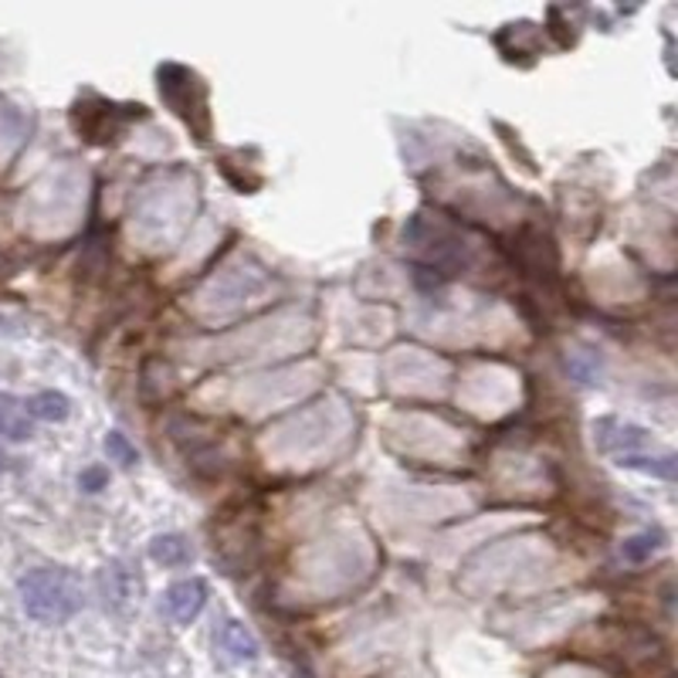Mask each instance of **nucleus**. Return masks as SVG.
<instances>
[{"label":"nucleus","instance_id":"1","mask_svg":"<svg viewBox=\"0 0 678 678\" xmlns=\"http://www.w3.org/2000/svg\"><path fill=\"white\" fill-rule=\"evenodd\" d=\"M21 604L27 618L42 621V624H61L82 608V584L76 574L58 566H42L31 570L18 584Z\"/></svg>","mask_w":678,"mask_h":678},{"label":"nucleus","instance_id":"2","mask_svg":"<svg viewBox=\"0 0 678 678\" xmlns=\"http://www.w3.org/2000/svg\"><path fill=\"white\" fill-rule=\"evenodd\" d=\"M160 95L173 105L176 116H184L187 126H194L204 139L207 133V92L194 71L181 65H163L160 68Z\"/></svg>","mask_w":678,"mask_h":678},{"label":"nucleus","instance_id":"3","mask_svg":"<svg viewBox=\"0 0 678 678\" xmlns=\"http://www.w3.org/2000/svg\"><path fill=\"white\" fill-rule=\"evenodd\" d=\"M207 604V584L200 577H187V581H176L166 587L163 594V608L176 624H191L197 621V614L204 611Z\"/></svg>","mask_w":678,"mask_h":678},{"label":"nucleus","instance_id":"4","mask_svg":"<svg viewBox=\"0 0 678 678\" xmlns=\"http://www.w3.org/2000/svg\"><path fill=\"white\" fill-rule=\"evenodd\" d=\"M218 645H221V652H225L231 662H255V658H258V641H255V634L248 631L241 621H234V618L221 624Z\"/></svg>","mask_w":678,"mask_h":678},{"label":"nucleus","instance_id":"5","mask_svg":"<svg viewBox=\"0 0 678 678\" xmlns=\"http://www.w3.org/2000/svg\"><path fill=\"white\" fill-rule=\"evenodd\" d=\"M0 438L11 441H27L31 438V417L21 401L0 390Z\"/></svg>","mask_w":678,"mask_h":678},{"label":"nucleus","instance_id":"6","mask_svg":"<svg viewBox=\"0 0 678 678\" xmlns=\"http://www.w3.org/2000/svg\"><path fill=\"white\" fill-rule=\"evenodd\" d=\"M150 556H153L160 566L176 570V566H187V563L194 560V547L181 537V532H163V537H157V540L150 543Z\"/></svg>","mask_w":678,"mask_h":678},{"label":"nucleus","instance_id":"7","mask_svg":"<svg viewBox=\"0 0 678 678\" xmlns=\"http://www.w3.org/2000/svg\"><path fill=\"white\" fill-rule=\"evenodd\" d=\"M24 411L27 417H42V421H65L71 404L65 394H58V390H42V394H34L31 401H24Z\"/></svg>","mask_w":678,"mask_h":678},{"label":"nucleus","instance_id":"8","mask_svg":"<svg viewBox=\"0 0 678 678\" xmlns=\"http://www.w3.org/2000/svg\"><path fill=\"white\" fill-rule=\"evenodd\" d=\"M105 451H110L116 461H119V466H136V461H139V455H136V448L126 441V435H119V432H110V435H105Z\"/></svg>","mask_w":678,"mask_h":678},{"label":"nucleus","instance_id":"9","mask_svg":"<svg viewBox=\"0 0 678 678\" xmlns=\"http://www.w3.org/2000/svg\"><path fill=\"white\" fill-rule=\"evenodd\" d=\"M655 550H658V543H655L652 532H645V537H634V540L624 543V556H628V560H645V556H652Z\"/></svg>","mask_w":678,"mask_h":678},{"label":"nucleus","instance_id":"10","mask_svg":"<svg viewBox=\"0 0 678 678\" xmlns=\"http://www.w3.org/2000/svg\"><path fill=\"white\" fill-rule=\"evenodd\" d=\"M105 482H110V475H105L102 469H89V472H82V479H79V485H82L85 492H99Z\"/></svg>","mask_w":678,"mask_h":678}]
</instances>
